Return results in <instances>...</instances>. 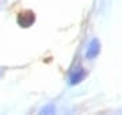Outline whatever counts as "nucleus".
I'll list each match as a JSON object with an SVG mask.
<instances>
[{"label": "nucleus", "instance_id": "1", "mask_svg": "<svg viewBox=\"0 0 122 115\" xmlns=\"http://www.w3.org/2000/svg\"><path fill=\"white\" fill-rule=\"evenodd\" d=\"M99 49H100V45L96 39L91 41V43L88 45V49L86 52V57L87 58H95L99 53Z\"/></svg>", "mask_w": 122, "mask_h": 115}, {"label": "nucleus", "instance_id": "2", "mask_svg": "<svg viewBox=\"0 0 122 115\" xmlns=\"http://www.w3.org/2000/svg\"><path fill=\"white\" fill-rule=\"evenodd\" d=\"M34 22V16L31 12H25V14H20L18 16V23L20 24L22 27H27L30 26L31 23Z\"/></svg>", "mask_w": 122, "mask_h": 115}, {"label": "nucleus", "instance_id": "3", "mask_svg": "<svg viewBox=\"0 0 122 115\" xmlns=\"http://www.w3.org/2000/svg\"><path fill=\"white\" fill-rule=\"evenodd\" d=\"M83 77H84V71L81 69V68H77L76 71H73V73H72V76H71L69 83L71 84H77Z\"/></svg>", "mask_w": 122, "mask_h": 115}, {"label": "nucleus", "instance_id": "4", "mask_svg": "<svg viewBox=\"0 0 122 115\" xmlns=\"http://www.w3.org/2000/svg\"><path fill=\"white\" fill-rule=\"evenodd\" d=\"M53 110H54V108H53V106L50 104V106L45 107V108H44L42 111H41V112H42V114H49V112H53Z\"/></svg>", "mask_w": 122, "mask_h": 115}]
</instances>
